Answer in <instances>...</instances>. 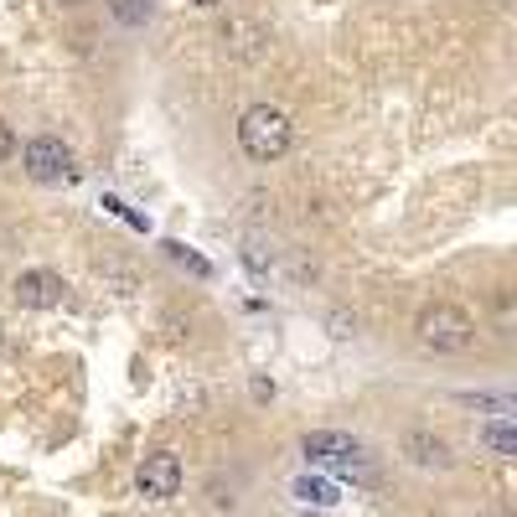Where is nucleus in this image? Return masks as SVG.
Segmentation results:
<instances>
[{
    "label": "nucleus",
    "mask_w": 517,
    "mask_h": 517,
    "mask_svg": "<svg viewBox=\"0 0 517 517\" xmlns=\"http://www.w3.org/2000/svg\"><path fill=\"white\" fill-rule=\"evenodd\" d=\"M290 135H295L290 114L275 104H254L238 119V145H243V156H254V161H280L290 150Z\"/></svg>",
    "instance_id": "obj_1"
},
{
    "label": "nucleus",
    "mask_w": 517,
    "mask_h": 517,
    "mask_svg": "<svg viewBox=\"0 0 517 517\" xmlns=\"http://www.w3.org/2000/svg\"><path fill=\"white\" fill-rule=\"evenodd\" d=\"M414 337L430 347V352H461V347H471L476 326H471V316H466L461 306H445V300H435V306L419 311Z\"/></svg>",
    "instance_id": "obj_2"
},
{
    "label": "nucleus",
    "mask_w": 517,
    "mask_h": 517,
    "mask_svg": "<svg viewBox=\"0 0 517 517\" xmlns=\"http://www.w3.org/2000/svg\"><path fill=\"white\" fill-rule=\"evenodd\" d=\"M300 450H306L311 466H331V471H347V476H368L362 471V445L342 430H311L306 440H300Z\"/></svg>",
    "instance_id": "obj_3"
},
{
    "label": "nucleus",
    "mask_w": 517,
    "mask_h": 517,
    "mask_svg": "<svg viewBox=\"0 0 517 517\" xmlns=\"http://www.w3.org/2000/svg\"><path fill=\"white\" fill-rule=\"evenodd\" d=\"M135 486H140V497L145 502H171L181 492V461L171 450H156V455H145L140 471H135Z\"/></svg>",
    "instance_id": "obj_4"
},
{
    "label": "nucleus",
    "mask_w": 517,
    "mask_h": 517,
    "mask_svg": "<svg viewBox=\"0 0 517 517\" xmlns=\"http://www.w3.org/2000/svg\"><path fill=\"white\" fill-rule=\"evenodd\" d=\"M26 176L32 181H63L68 176V166H73V156H68V145L63 140H52V135H37L32 145H26Z\"/></svg>",
    "instance_id": "obj_5"
},
{
    "label": "nucleus",
    "mask_w": 517,
    "mask_h": 517,
    "mask_svg": "<svg viewBox=\"0 0 517 517\" xmlns=\"http://www.w3.org/2000/svg\"><path fill=\"white\" fill-rule=\"evenodd\" d=\"M63 280L52 275V269H26V275H16V300L26 311H52V306H63Z\"/></svg>",
    "instance_id": "obj_6"
},
{
    "label": "nucleus",
    "mask_w": 517,
    "mask_h": 517,
    "mask_svg": "<svg viewBox=\"0 0 517 517\" xmlns=\"http://www.w3.org/2000/svg\"><path fill=\"white\" fill-rule=\"evenodd\" d=\"M404 450H409V461L424 466V471H450V445L440 435H409Z\"/></svg>",
    "instance_id": "obj_7"
},
{
    "label": "nucleus",
    "mask_w": 517,
    "mask_h": 517,
    "mask_svg": "<svg viewBox=\"0 0 517 517\" xmlns=\"http://www.w3.org/2000/svg\"><path fill=\"white\" fill-rule=\"evenodd\" d=\"M481 445H486V450H497L502 461H507V455L517 450V435H512V424H507V419H497V424H486V430H481Z\"/></svg>",
    "instance_id": "obj_8"
},
{
    "label": "nucleus",
    "mask_w": 517,
    "mask_h": 517,
    "mask_svg": "<svg viewBox=\"0 0 517 517\" xmlns=\"http://www.w3.org/2000/svg\"><path fill=\"white\" fill-rule=\"evenodd\" d=\"M295 497H306V502H316V507H331V502H337V486H331V481H311V476H300V481H295Z\"/></svg>",
    "instance_id": "obj_9"
},
{
    "label": "nucleus",
    "mask_w": 517,
    "mask_h": 517,
    "mask_svg": "<svg viewBox=\"0 0 517 517\" xmlns=\"http://www.w3.org/2000/svg\"><path fill=\"white\" fill-rule=\"evenodd\" d=\"M109 11L125 26H145L150 21V0H109Z\"/></svg>",
    "instance_id": "obj_10"
},
{
    "label": "nucleus",
    "mask_w": 517,
    "mask_h": 517,
    "mask_svg": "<svg viewBox=\"0 0 517 517\" xmlns=\"http://www.w3.org/2000/svg\"><path fill=\"white\" fill-rule=\"evenodd\" d=\"M243 259H249V269H259V275L269 269V259H264V243H249V249H243Z\"/></svg>",
    "instance_id": "obj_11"
},
{
    "label": "nucleus",
    "mask_w": 517,
    "mask_h": 517,
    "mask_svg": "<svg viewBox=\"0 0 517 517\" xmlns=\"http://www.w3.org/2000/svg\"><path fill=\"white\" fill-rule=\"evenodd\" d=\"M11 150H16V135H11L6 119H0V161H11Z\"/></svg>",
    "instance_id": "obj_12"
},
{
    "label": "nucleus",
    "mask_w": 517,
    "mask_h": 517,
    "mask_svg": "<svg viewBox=\"0 0 517 517\" xmlns=\"http://www.w3.org/2000/svg\"><path fill=\"white\" fill-rule=\"evenodd\" d=\"M357 331V321H347V316H331V337H352Z\"/></svg>",
    "instance_id": "obj_13"
},
{
    "label": "nucleus",
    "mask_w": 517,
    "mask_h": 517,
    "mask_svg": "<svg viewBox=\"0 0 517 517\" xmlns=\"http://www.w3.org/2000/svg\"><path fill=\"white\" fill-rule=\"evenodd\" d=\"M254 399H275V383H269V378H254Z\"/></svg>",
    "instance_id": "obj_14"
},
{
    "label": "nucleus",
    "mask_w": 517,
    "mask_h": 517,
    "mask_svg": "<svg viewBox=\"0 0 517 517\" xmlns=\"http://www.w3.org/2000/svg\"><path fill=\"white\" fill-rule=\"evenodd\" d=\"M192 6H218V0H192Z\"/></svg>",
    "instance_id": "obj_15"
},
{
    "label": "nucleus",
    "mask_w": 517,
    "mask_h": 517,
    "mask_svg": "<svg viewBox=\"0 0 517 517\" xmlns=\"http://www.w3.org/2000/svg\"><path fill=\"white\" fill-rule=\"evenodd\" d=\"M63 6H78V0H63Z\"/></svg>",
    "instance_id": "obj_16"
},
{
    "label": "nucleus",
    "mask_w": 517,
    "mask_h": 517,
    "mask_svg": "<svg viewBox=\"0 0 517 517\" xmlns=\"http://www.w3.org/2000/svg\"><path fill=\"white\" fill-rule=\"evenodd\" d=\"M306 517H311V512H306Z\"/></svg>",
    "instance_id": "obj_17"
}]
</instances>
